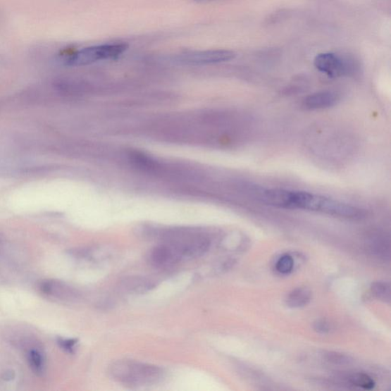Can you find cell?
Returning <instances> with one entry per match:
<instances>
[{
  "label": "cell",
  "instance_id": "18",
  "mask_svg": "<svg viewBox=\"0 0 391 391\" xmlns=\"http://www.w3.org/2000/svg\"><path fill=\"white\" fill-rule=\"evenodd\" d=\"M3 248H4V240L1 236H0V253H1Z\"/></svg>",
  "mask_w": 391,
  "mask_h": 391
},
{
  "label": "cell",
  "instance_id": "12",
  "mask_svg": "<svg viewBox=\"0 0 391 391\" xmlns=\"http://www.w3.org/2000/svg\"><path fill=\"white\" fill-rule=\"evenodd\" d=\"M371 293L380 301L390 302V287L386 282L377 281L371 287Z\"/></svg>",
  "mask_w": 391,
  "mask_h": 391
},
{
  "label": "cell",
  "instance_id": "13",
  "mask_svg": "<svg viewBox=\"0 0 391 391\" xmlns=\"http://www.w3.org/2000/svg\"><path fill=\"white\" fill-rule=\"evenodd\" d=\"M350 383L354 386L361 387L365 390H372L375 387V381L365 373H356L349 378Z\"/></svg>",
  "mask_w": 391,
  "mask_h": 391
},
{
  "label": "cell",
  "instance_id": "6",
  "mask_svg": "<svg viewBox=\"0 0 391 391\" xmlns=\"http://www.w3.org/2000/svg\"><path fill=\"white\" fill-rule=\"evenodd\" d=\"M149 259L154 266L166 268L175 265L183 258L174 244L166 242L151 250Z\"/></svg>",
  "mask_w": 391,
  "mask_h": 391
},
{
  "label": "cell",
  "instance_id": "2",
  "mask_svg": "<svg viewBox=\"0 0 391 391\" xmlns=\"http://www.w3.org/2000/svg\"><path fill=\"white\" fill-rule=\"evenodd\" d=\"M108 371L114 380L136 386L156 383L163 375L162 370L157 366L130 360L113 363Z\"/></svg>",
  "mask_w": 391,
  "mask_h": 391
},
{
  "label": "cell",
  "instance_id": "10",
  "mask_svg": "<svg viewBox=\"0 0 391 391\" xmlns=\"http://www.w3.org/2000/svg\"><path fill=\"white\" fill-rule=\"evenodd\" d=\"M312 292L307 287H298L291 291L286 298V303L291 308H301L311 301Z\"/></svg>",
  "mask_w": 391,
  "mask_h": 391
},
{
  "label": "cell",
  "instance_id": "1",
  "mask_svg": "<svg viewBox=\"0 0 391 391\" xmlns=\"http://www.w3.org/2000/svg\"><path fill=\"white\" fill-rule=\"evenodd\" d=\"M275 204L277 207L298 209L347 220H361L366 216V211L359 207L304 191L279 189L275 196Z\"/></svg>",
  "mask_w": 391,
  "mask_h": 391
},
{
  "label": "cell",
  "instance_id": "4",
  "mask_svg": "<svg viewBox=\"0 0 391 391\" xmlns=\"http://www.w3.org/2000/svg\"><path fill=\"white\" fill-rule=\"evenodd\" d=\"M129 45L125 43L104 44L82 49L66 60V65L80 67L91 65L99 61L113 59L120 57Z\"/></svg>",
  "mask_w": 391,
  "mask_h": 391
},
{
  "label": "cell",
  "instance_id": "17",
  "mask_svg": "<svg viewBox=\"0 0 391 391\" xmlns=\"http://www.w3.org/2000/svg\"><path fill=\"white\" fill-rule=\"evenodd\" d=\"M314 330L322 334L328 333L330 332L331 325L325 321H318L314 323Z\"/></svg>",
  "mask_w": 391,
  "mask_h": 391
},
{
  "label": "cell",
  "instance_id": "8",
  "mask_svg": "<svg viewBox=\"0 0 391 391\" xmlns=\"http://www.w3.org/2000/svg\"><path fill=\"white\" fill-rule=\"evenodd\" d=\"M339 101V95L333 91H321L305 97L303 106L307 111H321L335 106Z\"/></svg>",
  "mask_w": 391,
  "mask_h": 391
},
{
  "label": "cell",
  "instance_id": "5",
  "mask_svg": "<svg viewBox=\"0 0 391 391\" xmlns=\"http://www.w3.org/2000/svg\"><path fill=\"white\" fill-rule=\"evenodd\" d=\"M236 56L234 51L230 50H206L190 51L180 54V61L190 65H212L230 61Z\"/></svg>",
  "mask_w": 391,
  "mask_h": 391
},
{
  "label": "cell",
  "instance_id": "3",
  "mask_svg": "<svg viewBox=\"0 0 391 391\" xmlns=\"http://www.w3.org/2000/svg\"><path fill=\"white\" fill-rule=\"evenodd\" d=\"M315 68L331 78L352 76L359 71L358 61L349 54L326 52L317 54Z\"/></svg>",
  "mask_w": 391,
  "mask_h": 391
},
{
  "label": "cell",
  "instance_id": "16",
  "mask_svg": "<svg viewBox=\"0 0 391 391\" xmlns=\"http://www.w3.org/2000/svg\"><path fill=\"white\" fill-rule=\"evenodd\" d=\"M58 343L60 345L61 348L63 350L71 353L74 352L77 341L76 340L59 339Z\"/></svg>",
  "mask_w": 391,
  "mask_h": 391
},
{
  "label": "cell",
  "instance_id": "9",
  "mask_svg": "<svg viewBox=\"0 0 391 391\" xmlns=\"http://www.w3.org/2000/svg\"><path fill=\"white\" fill-rule=\"evenodd\" d=\"M119 287L127 294H142L156 287V283L147 278L131 276L123 279Z\"/></svg>",
  "mask_w": 391,
  "mask_h": 391
},
{
  "label": "cell",
  "instance_id": "7",
  "mask_svg": "<svg viewBox=\"0 0 391 391\" xmlns=\"http://www.w3.org/2000/svg\"><path fill=\"white\" fill-rule=\"evenodd\" d=\"M39 287L44 295L60 301H73L78 297L74 289L56 280H44Z\"/></svg>",
  "mask_w": 391,
  "mask_h": 391
},
{
  "label": "cell",
  "instance_id": "14",
  "mask_svg": "<svg viewBox=\"0 0 391 391\" xmlns=\"http://www.w3.org/2000/svg\"><path fill=\"white\" fill-rule=\"evenodd\" d=\"M325 359L334 365L348 366L353 362L352 358L347 354L335 352H327L324 354Z\"/></svg>",
  "mask_w": 391,
  "mask_h": 391
},
{
  "label": "cell",
  "instance_id": "15",
  "mask_svg": "<svg viewBox=\"0 0 391 391\" xmlns=\"http://www.w3.org/2000/svg\"><path fill=\"white\" fill-rule=\"evenodd\" d=\"M294 266V261L292 257L289 254L282 256L276 263V269L280 274L287 275L292 271Z\"/></svg>",
  "mask_w": 391,
  "mask_h": 391
},
{
  "label": "cell",
  "instance_id": "11",
  "mask_svg": "<svg viewBox=\"0 0 391 391\" xmlns=\"http://www.w3.org/2000/svg\"><path fill=\"white\" fill-rule=\"evenodd\" d=\"M27 359L32 371L37 375H42L44 368V359L42 351L33 347L27 352Z\"/></svg>",
  "mask_w": 391,
  "mask_h": 391
}]
</instances>
